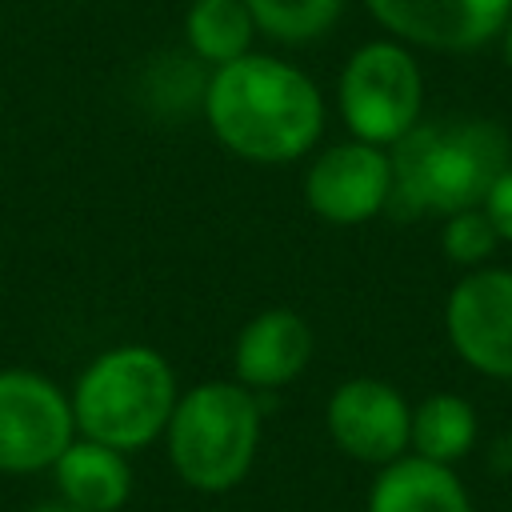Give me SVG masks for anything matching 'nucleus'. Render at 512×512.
Here are the masks:
<instances>
[{
  "label": "nucleus",
  "instance_id": "dca6fc26",
  "mask_svg": "<svg viewBox=\"0 0 512 512\" xmlns=\"http://www.w3.org/2000/svg\"><path fill=\"white\" fill-rule=\"evenodd\" d=\"M256 32L280 44H308L320 40L344 12V0H244Z\"/></svg>",
  "mask_w": 512,
  "mask_h": 512
},
{
  "label": "nucleus",
  "instance_id": "4468645a",
  "mask_svg": "<svg viewBox=\"0 0 512 512\" xmlns=\"http://www.w3.org/2000/svg\"><path fill=\"white\" fill-rule=\"evenodd\" d=\"M476 444V412L456 392H432L412 408L408 448L436 464H456Z\"/></svg>",
  "mask_w": 512,
  "mask_h": 512
},
{
  "label": "nucleus",
  "instance_id": "9b49d317",
  "mask_svg": "<svg viewBox=\"0 0 512 512\" xmlns=\"http://www.w3.org/2000/svg\"><path fill=\"white\" fill-rule=\"evenodd\" d=\"M312 328L300 312L292 308H264L256 312L240 336H236V380L252 392H272L292 384L308 360H312Z\"/></svg>",
  "mask_w": 512,
  "mask_h": 512
},
{
  "label": "nucleus",
  "instance_id": "9d476101",
  "mask_svg": "<svg viewBox=\"0 0 512 512\" xmlns=\"http://www.w3.org/2000/svg\"><path fill=\"white\" fill-rule=\"evenodd\" d=\"M376 24L400 44L432 52H472L504 32L512 0H364Z\"/></svg>",
  "mask_w": 512,
  "mask_h": 512
},
{
  "label": "nucleus",
  "instance_id": "7ed1b4c3",
  "mask_svg": "<svg viewBox=\"0 0 512 512\" xmlns=\"http://www.w3.org/2000/svg\"><path fill=\"white\" fill-rule=\"evenodd\" d=\"M76 436L120 452H140L164 436L180 400L172 364L148 344H116L100 352L68 392Z\"/></svg>",
  "mask_w": 512,
  "mask_h": 512
},
{
  "label": "nucleus",
  "instance_id": "6e6552de",
  "mask_svg": "<svg viewBox=\"0 0 512 512\" xmlns=\"http://www.w3.org/2000/svg\"><path fill=\"white\" fill-rule=\"evenodd\" d=\"M392 200L388 148L344 140L324 148L304 172V204L328 224H364Z\"/></svg>",
  "mask_w": 512,
  "mask_h": 512
},
{
  "label": "nucleus",
  "instance_id": "1a4fd4ad",
  "mask_svg": "<svg viewBox=\"0 0 512 512\" xmlns=\"http://www.w3.org/2000/svg\"><path fill=\"white\" fill-rule=\"evenodd\" d=\"M328 436L336 448L360 464H392L408 452L412 436V408L408 400L376 376H352L328 396Z\"/></svg>",
  "mask_w": 512,
  "mask_h": 512
},
{
  "label": "nucleus",
  "instance_id": "423d86ee",
  "mask_svg": "<svg viewBox=\"0 0 512 512\" xmlns=\"http://www.w3.org/2000/svg\"><path fill=\"white\" fill-rule=\"evenodd\" d=\"M76 440L68 392L32 368H0V472H48Z\"/></svg>",
  "mask_w": 512,
  "mask_h": 512
},
{
  "label": "nucleus",
  "instance_id": "ddd939ff",
  "mask_svg": "<svg viewBox=\"0 0 512 512\" xmlns=\"http://www.w3.org/2000/svg\"><path fill=\"white\" fill-rule=\"evenodd\" d=\"M368 512H472V500L452 464L404 452L376 472L368 488Z\"/></svg>",
  "mask_w": 512,
  "mask_h": 512
},
{
  "label": "nucleus",
  "instance_id": "aec40b11",
  "mask_svg": "<svg viewBox=\"0 0 512 512\" xmlns=\"http://www.w3.org/2000/svg\"><path fill=\"white\" fill-rule=\"evenodd\" d=\"M500 48H504V64L512 68V20H508L504 32H500Z\"/></svg>",
  "mask_w": 512,
  "mask_h": 512
},
{
  "label": "nucleus",
  "instance_id": "6ab92c4d",
  "mask_svg": "<svg viewBox=\"0 0 512 512\" xmlns=\"http://www.w3.org/2000/svg\"><path fill=\"white\" fill-rule=\"evenodd\" d=\"M28 512H76L72 504H64V500H48V504H32Z\"/></svg>",
  "mask_w": 512,
  "mask_h": 512
},
{
  "label": "nucleus",
  "instance_id": "f03ea898",
  "mask_svg": "<svg viewBox=\"0 0 512 512\" xmlns=\"http://www.w3.org/2000/svg\"><path fill=\"white\" fill-rule=\"evenodd\" d=\"M388 160V208H396L400 216H452L484 204L492 180L512 164V144L496 120L420 116L388 148Z\"/></svg>",
  "mask_w": 512,
  "mask_h": 512
},
{
  "label": "nucleus",
  "instance_id": "f257e3e1",
  "mask_svg": "<svg viewBox=\"0 0 512 512\" xmlns=\"http://www.w3.org/2000/svg\"><path fill=\"white\" fill-rule=\"evenodd\" d=\"M212 136L252 164H288L312 152L324 132V96L308 72L248 52L220 64L204 88Z\"/></svg>",
  "mask_w": 512,
  "mask_h": 512
},
{
  "label": "nucleus",
  "instance_id": "0eeeda50",
  "mask_svg": "<svg viewBox=\"0 0 512 512\" xmlns=\"http://www.w3.org/2000/svg\"><path fill=\"white\" fill-rule=\"evenodd\" d=\"M444 332L456 356L496 380H512V268H476L448 292Z\"/></svg>",
  "mask_w": 512,
  "mask_h": 512
},
{
  "label": "nucleus",
  "instance_id": "a211bd4d",
  "mask_svg": "<svg viewBox=\"0 0 512 512\" xmlns=\"http://www.w3.org/2000/svg\"><path fill=\"white\" fill-rule=\"evenodd\" d=\"M480 208L488 212V220H492L496 236L512 244V164L492 180V188H488V196H484V204H480Z\"/></svg>",
  "mask_w": 512,
  "mask_h": 512
},
{
  "label": "nucleus",
  "instance_id": "39448f33",
  "mask_svg": "<svg viewBox=\"0 0 512 512\" xmlns=\"http://www.w3.org/2000/svg\"><path fill=\"white\" fill-rule=\"evenodd\" d=\"M340 116L352 128V140L392 148L424 108V76L416 56L400 40L360 44L336 84Z\"/></svg>",
  "mask_w": 512,
  "mask_h": 512
},
{
  "label": "nucleus",
  "instance_id": "2eb2a0df",
  "mask_svg": "<svg viewBox=\"0 0 512 512\" xmlns=\"http://www.w3.org/2000/svg\"><path fill=\"white\" fill-rule=\"evenodd\" d=\"M256 20L244 0H192L184 16L188 48L208 64H232L252 52Z\"/></svg>",
  "mask_w": 512,
  "mask_h": 512
},
{
  "label": "nucleus",
  "instance_id": "20e7f679",
  "mask_svg": "<svg viewBox=\"0 0 512 512\" xmlns=\"http://www.w3.org/2000/svg\"><path fill=\"white\" fill-rule=\"evenodd\" d=\"M176 476L196 492L236 488L260 452V404L240 380H204L180 392L164 428Z\"/></svg>",
  "mask_w": 512,
  "mask_h": 512
},
{
  "label": "nucleus",
  "instance_id": "f3484780",
  "mask_svg": "<svg viewBox=\"0 0 512 512\" xmlns=\"http://www.w3.org/2000/svg\"><path fill=\"white\" fill-rule=\"evenodd\" d=\"M440 244H444V256H448L452 264L480 268V264L496 252L500 236H496V228H492V220H488L484 208H464V212L444 216Z\"/></svg>",
  "mask_w": 512,
  "mask_h": 512
},
{
  "label": "nucleus",
  "instance_id": "f8f14e48",
  "mask_svg": "<svg viewBox=\"0 0 512 512\" xmlns=\"http://www.w3.org/2000/svg\"><path fill=\"white\" fill-rule=\"evenodd\" d=\"M48 472L56 480L60 500L72 504L76 512H120L132 496L128 452L88 436H76Z\"/></svg>",
  "mask_w": 512,
  "mask_h": 512
}]
</instances>
